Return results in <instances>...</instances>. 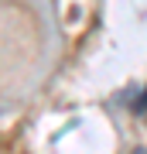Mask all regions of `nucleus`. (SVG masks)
I'll return each instance as SVG.
<instances>
[{
	"instance_id": "nucleus-1",
	"label": "nucleus",
	"mask_w": 147,
	"mask_h": 154,
	"mask_svg": "<svg viewBox=\"0 0 147 154\" xmlns=\"http://www.w3.org/2000/svg\"><path fill=\"white\" fill-rule=\"evenodd\" d=\"M137 110H140V113H144V110H147V93H144V96H140V99H137Z\"/></svg>"
}]
</instances>
